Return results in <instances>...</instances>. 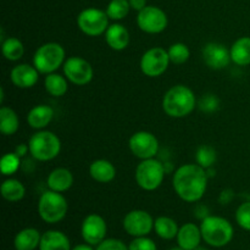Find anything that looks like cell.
<instances>
[{"instance_id":"cell-1","label":"cell","mask_w":250,"mask_h":250,"mask_svg":"<svg viewBox=\"0 0 250 250\" xmlns=\"http://www.w3.org/2000/svg\"><path fill=\"white\" fill-rule=\"evenodd\" d=\"M207 170L198 164H186L173 173L172 187L176 194L187 203H197L204 197L208 188Z\"/></svg>"},{"instance_id":"cell-2","label":"cell","mask_w":250,"mask_h":250,"mask_svg":"<svg viewBox=\"0 0 250 250\" xmlns=\"http://www.w3.org/2000/svg\"><path fill=\"white\" fill-rule=\"evenodd\" d=\"M197 106V99L190 88L177 84L171 87L163 98V110L167 116L182 119L192 114Z\"/></svg>"},{"instance_id":"cell-3","label":"cell","mask_w":250,"mask_h":250,"mask_svg":"<svg viewBox=\"0 0 250 250\" xmlns=\"http://www.w3.org/2000/svg\"><path fill=\"white\" fill-rule=\"evenodd\" d=\"M203 241L208 246L215 248H222L227 246L233 239L234 229L231 222L221 216H212L209 215L202 220L200 225Z\"/></svg>"},{"instance_id":"cell-4","label":"cell","mask_w":250,"mask_h":250,"mask_svg":"<svg viewBox=\"0 0 250 250\" xmlns=\"http://www.w3.org/2000/svg\"><path fill=\"white\" fill-rule=\"evenodd\" d=\"M68 211V203L61 193L46 190L38 202V214L46 224H58L65 219Z\"/></svg>"},{"instance_id":"cell-5","label":"cell","mask_w":250,"mask_h":250,"mask_svg":"<svg viewBox=\"0 0 250 250\" xmlns=\"http://www.w3.org/2000/svg\"><path fill=\"white\" fill-rule=\"evenodd\" d=\"M65 61V49L55 42H49L41 45L33 56L34 67L43 75L55 72L60 66H63Z\"/></svg>"},{"instance_id":"cell-6","label":"cell","mask_w":250,"mask_h":250,"mask_svg":"<svg viewBox=\"0 0 250 250\" xmlns=\"http://www.w3.org/2000/svg\"><path fill=\"white\" fill-rule=\"evenodd\" d=\"M29 153L38 161H50L61 151V141L50 131H39L29 138Z\"/></svg>"},{"instance_id":"cell-7","label":"cell","mask_w":250,"mask_h":250,"mask_svg":"<svg viewBox=\"0 0 250 250\" xmlns=\"http://www.w3.org/2000/svg\"><path fill=\"white\" fill-rule=\"evenodd\" d=\"M166 170L161 161L156 159L142 160L136 168V182L142 189L146 192H153L158 189L164 182Z\"/></svg>"},{"instance_id":"cell-8","label":"cell","mask_w":250,"mask_h":250,"mask_svg":"<svg viewBox=\"0 0 250 250\" xmlns=\"http://www.w3.org/2000/svg\"><path fill=\"white\" fill-rule=\"evenodd\" d=\"M109 16L106 11L95 7H88L77 16V26L85 36H102L109 28Z\"/></svg>"},{"instance_id":"cell-9","label":"cell","mask_w":250,"mask_h":250,"mask_svg":"<svg viewBox=\"0 0 250 250\" xmlns=\"http://www.w3.org/2000/svg\"><path fill=\"white\" fill-rule=\"evenodd\" d=\"M170 56L164 48H150L142 55L141 70L146 76L151 78L164 75L170 65Z\"/></svg>"},{"instance_id":"cell-10","label":"cell","mask_w":250,"mask_h":250,"mask_svg":"<svg viewBox=\"0 0 250 250\" xmlns=\"http://www.w3.org/2000/svg\"><path fill=\"white\" fill-rule=\"evenodd\" d=\"M137 24L148 34H158L166 29L168 24L167 15L160 7L146 5L137 15Z\"/></svg>"},{"instance_id":"cell-11","label":"cell","mask_w":250,"mask_h":250,"mask_svg":"<svg viewBox=\"0 0 250 250\" xmlns=\"http://www.w3.org/2000/svg\"><path fill=\"white\" fill-rule=\"evenodd\" d=\"M63 75L68 82L76 85H85L93 80L92 65L81 56H71L63 62Z\"/></svg>"},{"instance_id":"cell-12","label":"cell","mask_w":250,"mask_h":250,"mask_svg":"<svg viewBox=\"0 0 250 250\" xmlns=\"http://www.w3.org/2000/svg\"><path fill=\"white\" fill-rule=\"evenodd\" d=\"M129 150L141 160L155 158L159 153V141L153 133L146 131L136 132L128 141Z\"/></svg>"},{"instance_id":"cell-13","label":"cell","mask_w":250,"mask_h":250,"mask_svg":"<svg viewBox=\"0 0 250 250\" xmlns=\"http://www.w3.org/2000/svg\"><path fill=\"white\" fill-rule=\"evenodd\" d=\"M124 229L132 237H144L154 229V220L146 210H132L122 221Z\"/></svg>"},{"instance_id":"cell-14","label":"cell","mask_w":250,"mask_h":250,"mask_svg":"<svg viewBox=\"0 0 250 250\" xmlns=\"http://www.w3.org/2000/svg\"><path fill=\"white\" fill-rule=\"evenodd\" d=\"M107 225L105 220L98 214H90L85 216L81 226V234L85 243L90 246H98L106 238Z\"/></svg>"},{"instance_id":"cell-15","label":"cell","mask_w":250,"mask_h":250,"mask_svg":"<svg viewBox=\"0 0 250 250\" xmlns=\"http://www.w3.org/2000/svg\"><path fill=\"white\" fill-rule=\"evenodd\" d=\"M202 56L204 62L212 70H222L227 67L232 61L229 49L224 44L216 43V42H211L204 45Z\"/></svg>"},{"instance_id":"cell-16","label":"cell","mask_w":250,"mask_h":250,"mask_svg":"<svg viewBox=\"0 0 250 250\" xmlns=\"http://www.w3.org/2000/svg\"><path fill=\"white\" fill-rule=\"evenodd\" d=\"M10 78L14 85L21 89H28L34 87L39 80V71L34 65L29 63H20L11 70Z\"/></svg>"},{"instance_id":"cell-17","label":"cell","mask_w":250,"mask_h":250,"mask_svg":"<svg viewBox=\"0 0 250 250\" xmlns=\"http://www.w3.org/2000/svg\"><path fill=\"white\" fill-rule=\"evenodd\" d=\"M177 243L178 247H181L185 250H193L200 246L202 242V231L200 226H197L195 224L188 222V224L182 225L180 227V231L177 233Z\"/></svg>"},{"instance_id":"cell-18","label":"cell","mask_w":250,"mask_h":250,"mask_svg":"<svg viewBox=\"0 0 250 250\" xmlns=\"http://www.w3.org/2000/svg\"><path fill=\"white\" fill-rule=\"evenodd\" d=\"M105 41L107 45L116 51H122L129 44V32L124 24L114 23L105 32Z\"/></svg>"},{"instance_id":"cell-19","label":"cell","mask_w":250,"mask_h":250,"mask_svg":"<svg viewBox=\"0 0 250 250\" xmlns=\"http://www.w3.org/2000/svg\"><path fill=\"white\" fill-rule=\"evenodd\" d=\"M73 181H75L73 175L70 170L65 167H58L49 173L46 178V185L50 190L63 193L72 187Z\"/></svg>"},{"instance_id":"cell-20","label":"cell","mask_w":250,"mask_h":250,"mask_svg":"<svg viewBox=\"0 0 250 250\" xmlns=\"http://www.w3.org/2000/svg\"><path fill=\"white\" fill-rule=\"evenodd\" d=\"M54 110L49 105L42 104L32 107L27 114V124L34 129H43L53 121Z\"/></svg>"},{"instance_id":"cell-21","label":"cell","mask_w":250,"mask_h":250,"mask_svg":"<svg viewBox=\"0 0 250 250\" xmlns=\"http://www.w3.org/2000/svg\"><path fill=\"white\" fill-rule=\"evenodd\" d=\"M39 250H72L68 237L63 232L46 231L42 234Z\"/></svg>"},{"instance_id":"cell-22","label":"cell","mask_w":250,"mask_h":250,"mask_svg":"<svg viewBox=\"0 0 250 250\" xmlns=\"http://www.w3.org/2000/svg\"><path fill=\"white\" fill-rule=\"evenodd\" d=\"M89 175L99 183H110L116 177V168L114 164L105 159H99L90 164Z\"/></svg>"},{"instance_id":"cell-23","label":"cell","mask_w":250,"mask_h":250,"mask_svg":"<svg viewBox=\"0 0 250 250\" xmlns=\"http://www.w3.org/2000/svg\"><path fill=\"white\" fill-rule=\"evenodd\" d=\"M41 232L33 227L21 229L15 236L14 247L16 250H36L41 244Z\"/></svg>"},{"instance_id":"cell-24","label":"cell","mask_w":250,"mask_h":250,"mask_svg":"<svg viewBox=\"0 0 250 250\" xmlns=\"http://www.w3.org/2000/svg\"><path fill=\"white\" fill-rule=\"evenodd\" d=\"M231 60L238 66L250 65V37H241L232 44Z\"/></svg>"},{"instance_id":"cell-25","label":"cell","mask_w":250,"mask_h":250,"mask_svg":"<svg viewBox=\"0 0 250 250\" xmlns=\"http://www.w3.org/2000/svg\"><path fill=\"white\" fill-rule=\"evenodd\" d=\"M154 231L161 239L171 241V239L177 237L180 227L172 217L159 216L158 219L154 220Z\"/></svg>"},{"instance_id":"cell-26","label":"cell","mask_w":250,"mask_h":250,"mask_svg":"<svg viewBox=\"0 0 250 250\" xmlns=\"http://www.w3.org/2000/svg\"><path fill=\"white\" fill-rule=\"evenodd\" d=\"M0 190H1L2 198L10 203L20 202V200L23 199L24 194H26L24 186L16 178H7V180H5L2 182Z\"/></svg>"},{"instance_id":"cell-27","label":"cell","mask_w":250,"mask_h":250,"mask_svg":"<svg viewBox=\"0 0 250 250\" xmlns=\"http://www.w3.org/2000/svg\"><path fill=\"white\" fill-rule=\"evenodd\" d=\"M67 78L65 76H61L59 73H49L45 76L44 80V88L50 95L55 98L63 97L68 90Z\"/></svg>"},{"instance_id":"cell-28","label":"cell","mask_w":250,"mask_h":250,"mask_svg":"<svg viewBox=\"0 0 250 250\" xmlns=\"http://www.w3.org/2000/svg\"><path fill=\"white\" fill-rule=\"evenodd\" d=\"M20 120L11 107L2 106L0 109V131L4 136H12L19 131Z\"/></svg>"},{"instance_id":"cell-29","label":"cell","mask_w":250,"mask_h":250,"mask_svg":"<svg viewBox=\"0 0 250 250\" xmlns=\"http://www.w3.org/2000/svg\"><path fill=\"white\" fill-rule=\"evenodd\" d=\"M2 55L9 61H19L24 54L23 43L16 37H9L2 41L1 44Z\"/></svg>"},{"instance_id":"cell-30","label":"cell","mask_w":250,"mask_h":250,"mask_svg":"<svg viewBox=\"0 0 250 250\" xmlns=\"http://www.w3.org/2000/svg\"><path fill=\"white\" fill-rule=\"evenodd\" d=\"M129 9H131V5L128 0H111L105 11L110 20L120 21L128 15Z\"/></svg>"},{"instance_id":"cell-31","label":"cell","mask_w":250,"mask_h":250,"mask_svg":"<svg viewBox=\"0 0 250 250\" xmlns=\"http://www.w3.org/2000/svg\"><path fill=\"white\" fill-rule=\"evenodd\" d=\"M217 154L212 146H200L197 149V153H195V160H197L198 165H200L202 167L210 168L214 166V164L216 163Z\"/></svg>"},{"instance_id":"cell-32","label":"cell","mask_w":250,"mask_h":250,"mask_svg":"<svg viewBox=\"0 0 250 250\" xmlns=\"http://www.w3.org/2000/svg\"><path fill=\"white\" fill-rule=\"evenodd\" d=\"M170 61L175 65H182L190 58V50L185 43H175L167 50Z\"/></svg>"},{"instance_id":"cell-33","label":"cell","mask_w":250,"mask_h":250,"mask_svg":"<svg viewBox=\"0 0 250 250\" xmlns=\"http://www.w3.org/2000/svg\"><path fill=\"white\" fill-rule=\"evenodd\" d=\"M20 156L16 155L15 153H7L1 158V163H0V168H1V173L5 176H10L12 173L16 172L20 167Z\"/></svg>"},{"instance_id":"cell-34","label":"cell","mask_w":250,"mask_h":250,"mask_svg":"<svg viewBox=\"0 0 250 250\" xmlns=\"http://www.w3.org/2000/svg\"><path fill=\"white\" fill-rule=\"evenodd\" d=\"M236 221L241 229L250 232V202L239 205L236 211Z\"/></svg>"},{"instance_id":"cell-35","label":"cell","mask_w":250,"mask_h":250,"mask_svg":"<svg viewBox=\"0 0 250 250\" xmlns=\"http://www.w3.org/2000/svg\"><path fill=\"white\" fill-rule=\"evenodd\" d=\"M198 106H199V109L202 110L203 112L212 114V112L217 111V109H219L220 100L215 94H205L203 95L202 99L199 100Z\"/></svg>"},{"instance_id":"cell-36","label":"cell","mask_w":250,"mask_h":250,"mask_svg":"<svg viewBox=\"0 0 250 250\" xmlns=\"http://www.w3.org/2000/svg\"><path fill=\"white\" fill-rule=\"evenodd\" d=\"M128 249L129 250H158L155 242L146 236L136 237V238L129 243Z\"/></svg>"},{"instance_id":"cell-37","label":"cell","mask_w":250,"mask_h":250,"mask_svg":"<svg viewBox=\"0 0 250 250\" xmlns=\"http://www.w3.org/2000/svg\"><path fill=\"white\" fill-rule=\"evenodd\" d=\"M95 250H129L128 247L120 239L105 238L100 244H98Z\"/></svg>"},{"instance_id":"cell-38","label":"cell","mask_w":250,"mask_h":250,"mask_svg":"<svg viewBox=\"0 0 250 250\" xmlns=\"http://www.w3.org/2000/svg\"><path fill=\"white\" fill-rule=\"evenodd\" d=\"M233 197H234L233 190H232V189H225V190H222L221 194H220L219 202L221 203L222 205L229 204V203L232 202V199H233Z\"/></svg>"},{"instance_id":"cell-39","label":"cell","mask_w":250,"mask_h":250,"mask_svg":"<svg viewBox=\"0 0 250 250\" xmlns=\"http://www.w3.org/2000/svg\"><path fill=\"white\" fill-rule=\"evenodd\" d=\"M194 215L200 220H204L205 217L209 216V209L205 205H198L194 210Z\"/></svg>"},{"instance_id":"cell-40","label":"cell","mask_w":250,"mask_h":250,"mask_svg":"<svg viewBox=\"0 0 250 250\" xmlns=\"http://www.w3.org/2000/svg\"><path fill=\"white\" fill-rule=\"evenodd\" d=\"M28 151H29L28 144L21 143V144H19V146H17L16 148H15L14 153L16 154V155H19L20 158H23V156H26L27 154H28Z\"/></svg>"},{"instance_id":"cell-41","label":"cell","mask_w":250,"mask_h":250,"mask_svg":"<svg viewBox=\"0 0 250 250\" xmlns=\"http://www.w3.org/2000/svg\"><path fill=\"white\" fill-rule=\"evenodd\" d=\"M131 9L136 10V11H141L146 6V0H128Z\"/></svg>"},{"instance_id":"cell-42","label":"cell","mask_w":250,"mask_h":250,"mask_svg":"<svg viewBox=\"0 0 250 250\" xmlns=\"http://www.w3.org/2000/svg\"><path fill=\"white\" fill-rule=\"evenodd\" d=\"M72 250H94V249H93V246H90V244L88 243H84V244H78V246H76L75 248H72Z\"/></svg>"},{"instance_id":"cell-43","label":"cell","mask_w":250,"mask_h":250,"mask_svg":"<svg viewBox=\"0 0 250 250\" xmlns=\"http://www.w3.org/2000/svg\"><path fill=\"white\" fill-rule=\"evenodd\" d=\"M193 250H209V249H207V248H205V247H197V248H195V249H193Z\"/></svg>"},{"instance_id":"cell-44","label":"cell","mask_w":250,"mask_h":250,"mask_svg":"<svg viewBox=\"0 0 250 250\" xmlns=\"http://www.w3.org/2000/svg\"><path fill=\"white\" fill-rule=\"evenodd\" d=\"M170 250H185V249H182V248H181V247H177V248H172V249H170Z\"/></svg>"}]
</instances>
